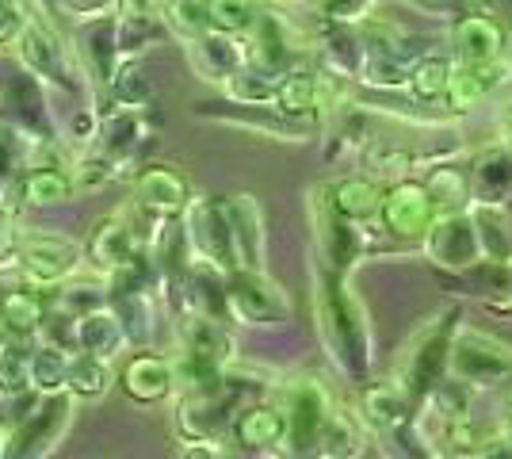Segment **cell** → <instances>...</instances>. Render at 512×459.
Wrapping results in <instances>:
<instances>
[{
	"label": "cell",
	"mask_w": 512,
	"mask_h": 459,
	"mask_svg": "<svg viewBox=\"0 0 512 459\" xmlns=\"http://www.w3.org/2000/svg\"><path fill=\"white\" fill-rule=\"evenodd\" d=\"M16 58L35 77V85L50 88V92L77 96L85 88V73L77 66L73 50L65 46L54 20L46 16V8L35 4V0H27V23H23L20 39H16Z\"/></svg>",
	"instance_id": "6da1fadb"
},
{
	"label": "cell",
	"mask_w": 512,
	"mask_h": 459,
	"mask_svg": "<svg viewBox=\"0 0 512 459\" xmlns=\"http://www.w3.org/2000/svg\"><path fill=\"white\" fill-rule=\"evenodd\" d=\"M73 421L69 394H39L27 414L0 433V459H46Z\"/></svg>",
	"instance_id": "7a4b0ae2"
},
{
	"label": "cell",
	"mask_w": 512,
	"mask_h": 459,
	"mask_svg": "<svg viewBox=\"0 0 512 459\" xmlns=\"http://www.w3.org/2000/svg\"><path fill=\"white\" fill-rule=\"evenodd\" d=\"M12 264L20 268V280L54 291L77 276V268L85 264V249L62 234H20Z\"/></svg>",
	"instance_id": "3957f363"
},
{
	"label": "cell",
	"mask_w": 512,
	"mask_h": 459,
	"mask_svg": "<svg viewBox=\"0 0 512 459\" xmlns=\"http://www.w3.org/2000/svg\"><path fill=\"white\" fill-rule=\"evenodd\" d=\"M77 196L81 192H77L69 161H31L20 180L12 184V192H8V199H16L20 207H31V211L62 207V203H73Z\"/></svg>",
	"instance_id": "277c9868"
},
{
	"label": "cell",
	"mask_w": 512,
	"mask_h": 459,
	"mask_svg": "<svg viewBox=\"0 0 512 459\" xmlns=\"http://www.w3.org/2000/svg\"><path fill=\"white\" fill-rule=\"evenodd\" d=\"M77 58H81L77 66L85 73V81H96V88H107V81L115 77V69L123 66L115 16L85 20V27L77 31Z\"/></svg>",
	"instance_id": "5b68a950"
},
{
	"label": "cell",
	"mask_w": 512,
	"mask_h": 459,
	"mask_svg": "<svg viewBox=\"0 0 512 459\" xmlns=\"http://www.w3.org/2000/svg\"><path fill=\"white\" fill-rule=\"evenodd\" d=\"M50 303H54V295L46 287L27 284V280L16 287H4L0 291V329L12 341L39 337V326H43V318L50 314Z\"/></svg>",
	"instance_id": "8992f818"
},
{
	"label": "cell",
	"mask_w": 512,
	"mask_h": 459,
	"mask_svg": "<svg viewBox=\"0 0 512 459\" xmlns=\"http://www.w3.org/2000/svg\"><path fill=\"white\" fill-rule=\"evenodd\" d=\"M88 257L96 268L104 272H119V268H130L134 264V253H138V241H134V230L123 215H107V219L96 222L92 238H88Z\"/></svg>",
	"instance_id": "52a82bcc"
},
{
	"label": "cell",
	"mask_w": 512,
	"mask_h": 459,
	"mask_svg": "<svg viewBox=\"0 0 512 459\" xmlns=\"http://www.w3.org/2000/svg\"><path fill=\"white\" fill-rule=\"evenodd\" d=\"M123 326L115 318V310L107 306H92L85 314H77V329H73V349L88 352V356H100V360H111L115 352L123 349Z\"/></svg>",
	"instance_id": "ba28073f"
},
{
	"label": "cell",
	"mask_w": 512,
	"mask_h": 459,
	"mask_svg": "<svg viewBox=\"0 0 512 459\" xmlns=\"http://www.w3.org/2000/svg\"><path fill=\"white\" fill-rule=\"evenodd\" d=\"M188 54H192V66L207 81H230L241 69V50L234 46V35H222V31H207V35L192 39Z\"/></svg>",
	"instance_id": "9c48e42d"
},
{
	"label": "cell",
	"mask_w": 512,
	"mask_h": 459,
	"mask_svg": "<svg viewBox=\"0 0 512 459\" xmlns=\"http://www.w3.org/2000/svg\"><path fill=\"white\" fill-rule=\"evenodd\" d=\"M39 138L31 131H23L20 123L0 119V196L12 192V184L23 176V169L39 157Z\"/></svg>",
	"instance_id": "30bf717a"
},
{
	"label": "cell",
	"mask_w": 512,
	"mask_h": 459,
	"mask_svg": "<svg viewBox=\"0 0 512 459\" xmlns=\"http://www.w3.org/2000/svg\"><path fill=\"white\" fill-rule=\"evenodd\" d=\"M134 196L142 207H153V211H172L180 207L184 196H188V184L184 176L176 173L172 165H146L138 180H134Z\"/></svg>",
	"instance_id": "8fae6325"
},
{
	"label": "cell",
	"mask_w": 512,
	"mask_h": 459,
	"mask_svg": "<svg viewBox=\"0 0 512 459\" xmlns=\"http://www.w3.org/2000/svg\"><path fill=\"white\" fill-rule=\"evenodd\" d=\"M111 360H100V356H88V352H73L69 356V375H65V394L73 402H96L104 398L107 387H111Z\"/></svg>",
	"instance_id": "7c38bea8"
},
{
	"label": "cell",
	"mask_w": 512,
	"mask_h": 459,
	"mask_svg": "<svg viewBox=\"0 0 512 459\" xmlns=\"http://www.w3.org/2000/svg\"><path fill=\"white\" fill-rule=\"evenodd\" d=\"M142 142V115L138 108H119L104 115V123L96 127V150L107 153V157H127L134 146Z\"/></svg>",
	"instance_id": "4fadbf2b"
},
{
	"label": "cell",
	"mask_w": 512,
	"mask_h": 459,
	"mask_svg": "<svg viewBox=\"0 0 512 459\" xmlns=\"http://www.w3.org/2000/svg\"><path fill=\"white\" fill-rule=\"evenodd\" d=\"M169 383H172L169 364L150 356V352L134 356L127 368H123V387H127V394L134 402H157L161 394L169 391Z\"/></svg>",
	"instance_id": "5bb4252c"
},
{
	"label": "cell",
	"mask_w": 512,
	"mask_h": 459,
	"mask_svg": "<svg viewBox=\"0 0 512 459\" xmlns=\"http://www.w3.org/2000/svg\"><path fill=\"white\" fill-rule=\"evenodd\" d=\"M69 356L73 352L54 349V345H31V391L35 394H62L65 375H69Z\"/></svg>",
	"instance_id": "9a60e30c"
},
{
	"label": "cell",
	"mask_w": 512,
	"mask_h": 459,
	"mask_svg": "<svg viewBox=\"0 0 512 459\" xmlns=\"http://www.w3.org/2000/svg\"><path fill=\"white\" fill-rule=\"evenodd\" d=\"M31 391V345L0 341V398H16Z\"/></svg>",
	"instance_id": "2e32d148"
},
{
	"label": "cell",
	"mask_w": 512,
	"mask_h": 459,
	"mask_svg": "<svg viewBox=\"0 0 512 459\" xmlns=\"http://www.w3.org/2000/svg\"><path fill=\"white\" fill-rule=\"evenodd\" d=\"M211 31L222 35H249L253 23L260 20V4L256 0H203Z\"/></svg>",
	"instance_id": "e0dca14e"
},
{
	"label": "cell",
	"mask_w": 512,
	"mask_h": 459,
	"mask_svg": "<svg viewBox=\"0 0 512 459\" xmlns=\"http://www.w3.org/2000/svg\"><path fill=\"white\" fill-rule=\"evenodd\" d=\"M107 96L119 104V108H138L142 111V104L153 96V88H150V81H146V73L134 66V62H123V66L115 69V77L107 81V88H104Z\"/></svg>",
	"instance_id": "ac0fdd59"
},
{
	"label": "cell",
	"mask_w": 512,
	"mask_h": 459,
	"mask_svg": "<svg viewBox=\"0 0 512 459\" xmlns=\"http://www.w3.org/2000/svg\"><path fill=\"white\" fill-rule=\"evenodd\" d=\"M161 20L169 23L180 39H188V43L211 31L203 0H165V4H161Z\"/></svg>",
	"instance_id": "d6986e66"
},
{
	"label": "cell",
	"mask_w": 512,
	"mask_h": 459,
	"mask_svg": "<svg viewBox=\"0 0 512 459\" xmlns=\"http://www.w3.org/2000/svg\"><path fill=\"white\" fill-rule=\"evenodd\" d=\"M459 46L470 50L474 46V58H482V54H493L497 46L505 43V31H501V23L493 20V16H467V20L459 23Z\"/></svg>",
	"instance_id": "ffe728a7"
},
{
	"label": "cell",
	"mask_w": 512,
	"mask_h": 459,
	"mask_svg": "<svg viewBox=\"0 0 512 459\" xmlns=\"http://www.w3.org/2000/svg\"><path fill=\"white\" fill-rule=\"evenodd\" d=\"M115 157H107L100 150H88L81 153L77 161H69V169H73V180H77V192H96V188H104L115 180Z\"/></svg>",
	"instance_id": "44dd1931"
},
{
	"label": "cell",
	"mask_w": 512,
	"mask_h": 459,
	"mask_svg": "<svg viewBox=\"0 0 512 459\" xmlns=\"http://www.w3.org/2000/svg\"><path fill=\"white\" fill-rule=\"evenodd\" d=\"M23 23H27V0H0V54L16 50Z\"/></svg>",
	"instance_id": "7402d4cb"
},
{
	"label": "cell",
	"mask_w": 512,
	"mask_h": 459,
	"mask_svg": "<svg viewBox=\"0 0 512 459\" xmlns=\"http://www.w3.org/2000/svg\"><path fill=\"white\" fill-rule=\"evenodd\" d=\"M54 8L85 23V20H96V16H111L115 12V0H54Z\"/></svg>",
	"instance_id": "603a6c76"
},
{
	"label": "cell",
	"mask_w": 512,
	"mask_h": 459,
	"mask_svg": "<svg viewBox=\"0 0 512 459\" xmlns=\"http://www.w3.org/2000/svg\"><path fill=\"white\" fill-rule=\"evenodd\" d=\"M16 219H12V207L0 199V257L4 261H12V253H16Z\"/></svg>",
	"instance_id": "cb8c5ba5"
},
{
	"label": "cell",
	"mask_w": 512,
	"mask_h": 459,
	"mask_svg": "<svg viewBox=\"0 0 512 459\" xmlns=\"http://www.w3.org/2000/svg\"><path fill=\"white\" fill-rule=\"evenodd\" d=\"M406 4H413L417 12H436V16H448V12H455L463 0H406Z\"/></svg>",
	"instance_id": "d4e9b609"
},
{
	"label": "cell",
	"mask_w": 512,
	"mask_h": 459,
	"mask_svg": "<svg viewBox=\"0 0 512 459\" xmlns=\"http://www.w3.org/2000/svg\"><path fill=\"white\" fill-rule=\"evenodd\" d=\"M35 4H43V8H54V0H35Z\"/></svg>",
	"instance_id": "484cf974"
}]
</instances>
